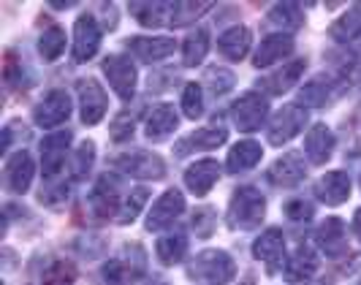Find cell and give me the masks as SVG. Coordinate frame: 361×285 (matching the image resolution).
I'll list each match as a JSON object with an SVG mask.
<instances>
[{"label": "cell", "mask_w": 361, "mask_h": 285, "mask_svg": "<svg viewBox=\"0 0 361 285\" xmlns=\"http://www.w3.org/2000/svg\"><path fill=\"white\" fill-rule=\"evenodd\" d=\"M267 214V198L261 190H255L253 185H242L236 188L231 204H228V226L239 231H253L261 226Z\"/></svg>", "instance_id": "obj_1"}, {"label": "cell", "mask_w": 361, "mask_h": 285, "mask_svg": "<svg viewBox=\"0 0 361 285\" xmlns=\"http://www.w3.org/2000/svg\"><path fill=\"white\" fill-rule=\"evenodd\" d=\"M188 277L204 285H228L236 277V264L226 250H204L188 264Z\"/></svg>", "instance_id": "obj_2"}, {"label": "cell", "mask_w": 361, "mask_h": 285, "mask_svg": "<svg viewBox=\"0 0 361 285\" xmlns=\"http://www.w3.org/2000/svg\"><path fill=\"white\" fill-rule=\"evenodd\" d=\"M147 272V255L142 245H130L120 255L104 264V283L109 285H130Z\"/></svg>", "instance_id": "obj_3"}, {"label": "cell", "mask_w": 361, "mask_h": 285, "mask_svg": "<svg viewBox=\"0 0 361 285\" xmlns=\"http://www.w3.org/2000/svg\"><path fill=\"white\" fill-rule=\"evenodd\" d=\"M305 125H307V109L296 107V104L283 107L274 114L269 131H267V139H269V144H274V147H283V144H288L296 133H302Z\"/></svg>", "instance_id": "obj_4"}, {"label": "cell", "mask_w": 361, "mask_h": 285, "mask_svg": "<svg viewBox=\"0 0 361 285\" xmlns=\"http://www.w3.org/2000/svg\"><path fill=\"white\" fill-rule=\"evenodd\" d=\"M267 114H269V104H267V98L261 92H245L231 107V117H234L236 128L245 131V133L258 131L267 120Z\"/></svg>", "instance_id": "obj_5"}, {"label": "cell", "mask_w": 361, "mask_h": 285, "mask_svg": "<svg viewBox=\"0 0 361 285\" xmlns=\"http://www.w3.org/2000/svg\"><path fill=\"white\" fill-rule=\"evenodd\" d=\"M114 166H117L123 174L136 177V179H163L166 177V163L161 161V155L147 152V150L120 155V158L114 161Z\"/></svg>", "instance_id": "obj_6"}, {"label": "cell", "mask_w": 361, "mask_h": 285, "mask_svg": "<svg viewBox=\"0 0 361 285\" xmlns=\"http://www.w3.org/2000/svg\"><path fill=\"white\" fill-rule=\"evenodd\" d=\"M104 73H106L111 90L123 101L133 98V92H136V66L128 60L126 54H109L104 60Z\"/></svg>", "instance_id": "obj_7"}, {"label": "cell", "mask_w": 361, "mask_h": 285, "mask_svg": "<svg viewBox=\"0 0 361 285\" xmlns=\"http://www.w3.org/2000/svg\"><path fill=\"white\" fill-rule=\"evenodd\" d=\"M182 212H185V196H182L180 190H166L152 204V210L147 212V231H163V229H169Z\"/></svg>", "instance_id": "obj_8"}, {"label": "cell", "mask_w": 361, "mask_h": 285, "mask_svg": "<svg viewBox=\"0 0 361 285\" xmlns=\"http://www.w3.org/2000/svg\"><path fill=\"white\" fill-rule=\"evenodd\" d=\"M101 47V28L92 14H82L73 25V60L87 63Z\"/></svg>", "instance_id": "obj_9"}, {"label": "cell", "mask_w": 361, "mask_h": 285, "mask_svg": "<svg viewBox=\"0 0 361 285\" xmlns=\"http://www.w3.org/2000/svg\"><path fill=\"white\" fill-rule=\"evenodd\" d=\"M71 117V98L66 90H52L33 111V120L41 128H54V125L66 123Z\"/></svg>", "instance_id": "obj_10"}, {"label": "cell", "mask_w": 361, "mask_h": 285, "mask_svg": "<svg viewBox=\"0 0 361 285\" xmlns=\"http://www.w3.org/2000/svg\"><path fill=\"white\" fill-rule=\"evenodd\" d=\"M79 104H82V123L98 125L106 114V92L95 79H82L79 82Z\"/></svg>", "instance_id": "obj_11"}, {"label": "cell", "mask_w": 361, "mask_h": 285, "mask_svg": "<svg viewBox=\"0 0 361 285\" xmlns=\"http://www.w3.org/2000/svg\"><path fill=\"white\" fill-rule=\"evenodd\" d=\"M90 207L98 217H114V220H117L120 207H123V204H120V185H117V177L104 174V177L98 179L95 190L90 193Z\"/></svg>", "instance_id": "obj_12"}, {"label": "cell", "mask_w": 361, "mask_h": 285, "mask_svg": "<svg viewBox=\"0 0 361 285\" xmlns=\"http://www.w3.org/2000/svg\"><path fill=\"white\" fill-rule=\"evenodd\" d=\"M315 242L326 258H340L348 253V234H345V223L340 217H326L324 223L315 231Z\"/></svg>", "instance_id": "obj_13"}, {"label": "cell", "mask_w": 361, "mask_h": 285, "mask_svg": "<svg viewBox=\"0 0 361 285\" xmlns=\"http://www.w3.org/2000/svg\"><path fill=\"white\" fill-rule=\"evenodd\" d=\"M71 144V131H60V133H52L41 142V163H44V177L52 179L63 163H66V150Z\"/></svg>", "instance_id": "obj_14"}, {"label": "cell", "mask_w": 361, "mask_h": 285, "mask_svg": "<svg viewBox=\"0 0 361 285\" xmlns=\"http://www.w3.org/2000/svg\"><path fill=\"white\" fill-rule=\"evenodd\" d=\"M226 139H228V131H226L223 125L199 128V131L188 133L185 139H180V144H177V155L185 158V155H190V152H196V150H215V147H220Z\"/></svg>", "instance_id": "obj_15"}, {"label": "cell", "mask_w": 361, "mask_h": 285, "mask_svg": "<svg viewBox=\"0 0 361 285\" xmlns=\"http://www.w3.org/2000/svg\"><path fill=\"white\" fill-rule=\"evenodd\" d=\"M33 174H36V166H33L30 152H25V150H19L17 155H11L6 163V185L11 193H25L33 182Z\"/></svg>", "instance_id": "obj_16"}, {"label": "cell", "mask_w": 361, "mask_h": 285, "mask_svg": "<svg viewBox=\"0 0 361 285\" xmlns=\"http://www.w3.org/2000/svg\"><path fill=\"white\" fill-rule=\"evenodd\" d=\"M315 196L329 207H340L350 196V177L345 171H329L315 182Z\"/></svg>", "instance_id": "obj_17"}, {"label": "cell", "mask_w": 361, "mask_h": 285, "mask_svg": "<svg viewBox=\"0 0 361 285\" xmlns=\"http://www.w3.org/2000/svg\"><path fill=\"white\" fill-rule=\"evenodd\" d=\"M253 255L258 261H264L269 269H277L283 264V255H286V236L280 229H269L264 231L253 242Z\"/></svg>", "instance_id": "obj_18"}, {"label": "cell", "mask_w": 361, "mask_h": 285, "mask_svg": "<svg viewBox=\"0 0 361 285\" xmlns=\"http://www.w3.org/2000/svg\"><path fill=\"white\" fill-rule=\"evenodd\" d=\"M128 49L145 63H158L174 52V38L166 36H133L128 41Z\"/></svg>", "instance_id": "obj_19"}, {"label": "cell", "mask_w": 361, "mask_h": 285, "mask_svg": "<svg viewBox=\"0 0 361 285\" xmlns=\"http://www.w3.org/2000/svg\"><path fill=\"white\" fill-rule=\"evenodd\" d=\"M302 73H305V60H290L283 68L267 73V76L261 79V90H264L267 95H283V92H288V90L299 82Z\"/></svg>", "instance_id": "obj_20"}, {"label": "cell", "mask_w": 361, "mask_h": 285, "mask_svg": "<svg viewBox=\"0 0 361 285\" xmlns=\"http://www.w3.org/2000/svg\"><path fill=\"white\" fill-rule=\"evenodd\" d=\"M318 267H321V261H318V255H315V250L312 248H299L293 255H290L288 261H286V280L288 283H305V280H312L315 274H318Z\"/></svg>", "instance_id": "obj_21"}, {"label": "cell", "mask_w": 361, "mask_h": 285, "mask_svg": "<svg viewBox=\"0 0 361 285\" xmlns=\"http://www.w3.org/2000/svg\"><path fill=\"white\" fill-rule=\"evenodd\" d=\"M220 177V166L217 161H196L193 166H188L185 171V185L193 196H207L212 190V185Z\"/></svg>", "instance_id": "obj_22"}, {"label": "cell", "mask_w": 361, "mask_h": 285, "mask_svg": "<svg viewBox=\"0 0 361 285\" xmlns=\"http://www.w3.org/2000/svg\"><path fill=\"white\" fill-rule=\"evenodd\" d=\"M305 171H307V169H305V161H302V155H296V152H288V155H283L280 161L271 163L269 182H271V185H277V188H290V185L302 182Z\"/></svg>", "instance_id": "obj_23"}, {"label": "cell", "mask_w": 361, "mask_h": 285, "mask_svg": "<svg viewBox=\"0 0 361 285\" xmlns=\"http://www.w3.org/2000/svg\"><path fill=\"white\" fill-rule=\"evenodd\" d=\"M305 152H307L310 163L324 166L334 152V133L326 125H312L307 131V139H305Z\"/></svg>", "instance_id": "obj_24"}, {"label": "cell", "mask_w": 361, "mask_h": 285, "mask_svg": "<svg viewBox=\"0 0 361 285\" xmlns=\"http://www.w3.org/2000/svg\"><path fill=\"white\" fill-rule=\"evenodd\" d=\"M290 52H293V38L290 36H286V33H280V36H267L261 41L253 63H255V68H269L271 63L288 57Z\"/></svg>", "instance_id": "obj_25"}, {"label": "cell", "mask_w": 361, "mask_h": 285, "mask_svg": "<svg viewBox=\"0 0 361 285\" xmlns=\"http://www.w3.org/2000/svg\"><path fill=\"white\" fill-rule=\"evenodd\" d=\"M174 128H177V111H174V107L171 104H158V107L149 111L145 131H147V139L161 142V139L174 133Z\"/></svg>", "instance_id": "obj_26"}, {"label": "cell", "mask_w": 361, "mask_h": 285, "mask_svg": "<svg viewBox=\"0 0 361 285\" xmlns=\"http://www.w3.org/2000/svg\"><path fill=\"white\" fill-rule=\"evenodd\" d=\"M250 30L247 28H242V25H236V28H228L223 36L217 38V49L223 57H228V60H242L247 49H250Z\"/></svg>", "instance_id": "obj_27"}, {"label": "cell", "mask_w": 361, "mask_h": 285, "mask_svg": "<svg viewBox=\"0 0 361 285\" xmlns=\"http://www.w3.org/2000/svg\"><path fill=\"white\" fill-rule=\"evenodd\" d=\"M155 253H158V261H161L163 267H174V264H180L182 258L188 255V236L182 231L166 234V236L158 239Z\"/></svg>", "instance_id": "obj_28"}, {"label": "cell", "mask_w": 361, "mask_h": 285, "mask_svg": "<svg viewBox=\"0 0 361 285\" xmlns=\"http://www.w3.org/2000/svg\"><path fill=\"white\" fill-rule=\"evenodd\" d=\"M359 36H361V3H353L343 17L329 28V38L345 44V41H353V38H359Z\"/></svg>", "instance_id": "obj_29"}, {"label": "cell", "mask_w": 361, "mask_h": 285, "mask_svg": "<svg viewBox=\"0 0 361 285\" xmlns=\"http://www.w3.org/2000/svg\"><path fill=\"white\" fill-rule=\"evenodd\" d=\"M261 161V144L255 142H239L231 147V152H228V171H247V169H253L255 163Z\"/></svg>", "instance_id": "obj_30"}, {"label": "cell", "mask_w": 361, "mask_h": 285, "mask_svg": "<svg viewBox=\"0 0 361 285\" xmlns=\"http://www.w3.org/2000/svg\"><path fill=\"white\" fill-rule=\"evenodd\" d=\"M207 52H209V33L207 30H196V33H190V36L185 38V44H182V63L188 68H193V66H199L201 60L207 57Z\"/></svg>", "instance_id": "obj_31"}, {"label": "cell", "mask_w": 361, "mask_h": 285, "mask_svg": "<svg viewBox=\"0 0 361 285\" xmlns=\"http://www.w3.org/2000/svg\"><path fill=\"white\" fill-rule=\"evenodd\" d=\"M66 49V30L60 28V25H52V28H47L41 38H38V52L41 57L47 60V63H54L60 54Z\"/></svg>", "instance_id": "obj_32"}, {"label": "cell", "mask_w": 361, "mask_h": 285, "mask_svg": "<svg viewBox=\"0 0 361 285\" xmlns=\"http://www.w3.org/2000/svg\"><path fill=\"white\" fill-rule=\"evenodd\" d=\"M169 8V3H130V14L145 28H158Z\"/></svg>", "instance_id": "obj_33"}, {"label": "cell", "mask_w": 361, "mask_h": 285, "mask_svg": "<svg viewBox=\"0 0 361 285\" xmlns=\"http://www.w3.org/2000/svg\"><path fill=\"white\" fill-rule=\"evenodd\" d=\"M209 8H212V3H177V6H171V25L174 28H185V25L196 22Z\"/></svg>", "instance_id": "obj_34"}, {"label": "cell", "mask_w": 361, "mask_h": 285, "mask_svg": "<svg viewBox=\"0 0 361 285\" xmlns=\"http://www.w3.org/2000/svg\"><path fill=\"white\" fill-rule=\"evenodd\" d=\"M147 193L145 188H136V190H130V196L123 201V207H120V214H117V223L120 226H128V223H133L139 212H142V207L147 204Z\"/></svg>", "instance_id": "obj_35"}, {"label": "cell", "mask_w": 361, "mask_h": 285, "mask_svg": "<svg viewBox=\"0 0 361 285\" xmlns=\"http://www.w3.org/2000/svg\"><path fill=\"white\" fill-rule=\"evenodd\" d=\"M269 19L274 25H280V28H290L293 30V28L302 25V8L296 3H277V6H271Z\"/></svg>", "instance_id": "obj_36"}, {"label": "cell", "mask_w": 361, "mask_h": 285, "mask_svg": "<svg viewBox=\"0 0 361 285\" xmlns=\"http://www.w3.org/2000/svg\"><path fill=\"white\" fill-rule=\"evenodd\" d=\"M92 161H95V144H92V142H82L79 147H76V152H73L71 179L87 177V171H90Z\"/></svg>", "instance_id": "obj_37"}, {"label": "cell", "mask_w": 361, "mask_h": 285, "mask_svg": "<svg viewBox=\"0 0 361 285\" xmlns=\"http://www.w3.org/2000/svg\"><path fill=\"white\" fill-rule=\"evenodd\" d=\"M41 285H76V267L68 261H57L47 269Z\"/></svg>", "instance_id": "obj_38"}, {"label": "cell", "mask_w": 361, "mask_h": 285, "mask_svg": "<svg viewBox=\"0 0 361 285\" xmlns=\"http://www.w3.org/2000/svg\"><path fill=\"white\" fill-rule=\"evenodd\" d=\"M204 82H207V87L212 90V95H223V92H228V90L234 87V73L228 71V68L212 66L209 71L204 73Z\"/></svg>", "instance_id": "obj_39"}, {"label": "cell", "mask_w": 361, "mask_h": 285, "mask_svg": "<svg viewBox=\"0 0 361 285\" xmlns=\"http://www.w3.org/2000/svg\"><path fill=\"white\" fill-rule=\"evenodd\" d=\"M182 111L190 117V120H199L204 114V98H201V85H188L182 92Z\"/></svg>", "instance_id": "obj_40"}, {"label": "cell", "mask_w": 361, "mask_h": 285, "mask_svg": "<svg viewBox=\"0 0 361 285\" xmlns=\"http://www.w3.org/2000/svg\"><path fill=\"white\" fill-rule=\"evenodd\" d=\"M3 76H6V85L14 90H22L30 85V79L25 76V68L17 63L14 52H6V71H3Z\"/></svg>", "instance_id": "obj_41"}, {"label": "cell", "mask_w": 361, "mask_h": 285, "mask_svg": "<svg viewBox=\"0 0 361 285\" xmlns=\"http://www.w3.org/2000/svg\"><path fill=\"white\" fill-rule=\"evenodd\" d=\"M133 123H136V114H133V111L117 114L114 123H111V128H109L111 139H114V142H128V139L133 136Z\"/></svg>", "instance_id": "obj_42"}, {"label": "cell", "mask_w": 361, "mask_h": 285, "mask_svg": "<svg viewBox=\"0 0 361 285\" xmlns=\"http://www.w3.org/2000/svg\"><path fill=\"white\" fill-rule=\"evenodd\" d=\"M326 98H329V85H326L324 79L310 82L307 87L302 90V95H299V101L307 104V107H324Z\"/></svg>", "instance_id": "obj_43"}, {"label": "cell", "mask_w": 361, "mask_h": 285, "mask_svg": "<svg viewBox=\"0 0 361 285\" xmlns=\"http://www.w3.org/2000/svg\"><path fill=\"white\" fill-rule=\"evenodd\" d=\"M193 229H196V234H199L201 239L212 236V229H215V210H209V207L196 210V214H193Z\"/></svg>", "instance_id": "obj_44"}, {"label": "cell", "mask_w": 361, "mask_h": 285, "mask_svg": "<svg viewBox=\"0 0 361 285\" xmlns=\"http://www.w3.org/2000/svg\"><path fill=\"white\" fill-rule=\"evenodd\" d=\"M286 214L290 220H310L312 217V204H307L305 198H293L286 204Z\"/></svg>", "instance_id": "obj_45"}, {"label": "cell", "mask_w": 361, "mask_h": 285, "mask_svg": "<svg viewBox=\"0 0 361 285\" xmlns=\"http://www.w3.org/2000/svg\"><path fill=\"white\" fill-rule=\"evenodd\" d=\"M353 234H356V239L361 242V210H356V214H353Z\"/></svg>", "instance_id": "obj_46"}, {"label": "cell", "mask_w": 361, "mask_h": 285, "mask_svg": "<svg viewBox=\"0 0 361 285\" xmlns=\"http://www.w3.org/2000/svg\"><path fill=\"white\" fill-rule=\"evenodd\" d=\"M359 285H361V283H359Z\"/></svg>", "instance_id": "obj_47"}]
</instances>
